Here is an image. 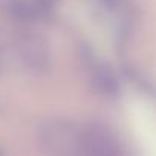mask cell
I'll return each mask as SVG.
<instances>
[{"label":"cell","mask_w":156,"mask_h":156,"mask_svg":"<svg viewBox=\"0 0 156 156\" xmlns=\"http://www.w3.org/2000/svg\"><path fill=\"white\" fill-rule=\"evenodd\" d=\"M41 142L51 153L60 154H118L119 142L107 130L75 122H51L41 130Z\"/></svg>","instance_id":"1"}]
</instances>
